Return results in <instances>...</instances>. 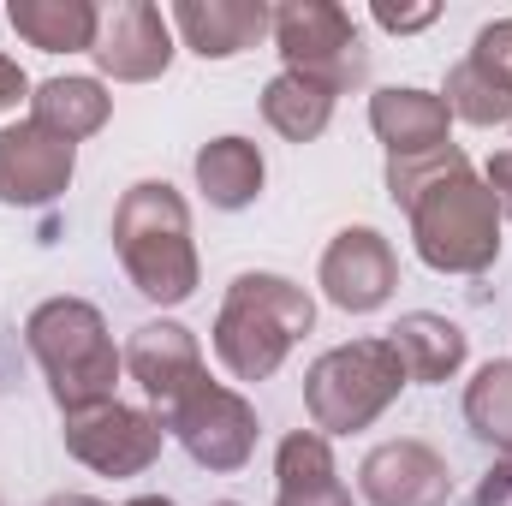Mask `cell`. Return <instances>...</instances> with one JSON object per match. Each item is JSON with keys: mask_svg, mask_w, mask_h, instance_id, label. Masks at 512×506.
Here are the masks:
<instances>
[{"mask_svg": "<svg viewBox=\"0 0 512 506\" xmlns=\"http://www.w3.org/2000/svg\"><path fill=\"white\" fill-rule=\"evenodd\" d=\"M173 24L185 30V42L203 60H233V54L251 48L274 18H268V6H251V0H209V6L185 0V6H173Z\"/></svg>", "mask_w": 512, "mask_h": 506, "instance_id": "5bb4252c", "label": "cell"}, {"mask_svg": "<svg viewBox=\"0 0 512 506\" xmlns=\"http://www.w3.org/2000/svg\"><path fill=\"white\" fill-rule=\"evenodd\" d=\"M471 60H477L483 72H495V78L512 90V18L489 24V30H477V42H471Z\"/></svg>", "mask_w": 512, "mask_h": 506, "instance_id": "cb8c5ba5", "label": "cell"}, {"mask_svg": "<svg viewBox=\"0 0 512 506\" xmlns=\"http://www.w3.org/2000/svg\"><path fill=\"white\" fill-rule=\"evenodd\" d=\"M126 370L143 381V393H149L161 411H173V405L203 381V352H197V340H191L179 322H149V328L131 334Z\"/></svg>", "mask_w": 512, "mask_h": 506, "instance_id": "4fadbf2b", "label": "cell"}, {"mask_svg": "<svg viewBox=\"0 0 512 506\" xmlns=\"http://www.w3.org/2000/svg\"><path fill=\"white\" fill-rule=\"evenodd\" d=\"M24 90H30V78L0 54V108H18V102H24Z\"/></svg>", "mask_w": 512, "mask_h": 506, "instance_id": "4316f807", "label": "cell"}, {"mask_svg": "<svg viewBox=\"0 0 512 506\" xmlns=\"http://www.w3.org/2000/svg\"><path fill=\"white\" fill-rule=\"evenodd\" d=\"M197 185L209 191L215 209H245L256 191H262V155L245 137H215L203 155H197Z\"/></svg>", "mask_w": 512, "mask_h": 506, "instance_id": "ffe728a7", "label": "cell"}, {"mask_svg": "<svg viewBox=\"0 0 512 506\" xmlns=\"http://www.w3.org/2000/svg\"><path fill=\"white\" fill-rule=\"evenodd\" d=\"M215 506H239V501H215Z\"/></svg>", "mask_w": 512, "mask_h": 506, "instance_id": "4dcf8cb0", "label": "cell"}, {"mask_svg": "<svg viewBox=\"0 0 512 506\" xmlns=\"http://www.w3.org/2000/svg\"><path fill=\"white\" fill-rule=\"evenodd\" d=\"M90 54L102 60V72H114V78H126V84H143V78L167 72L173 42H167V18H161V6L120 0L114 12H102V24H96V48H90Z\"/></svg>", "mask_w": 512, "mask_h": 506, "instance_id": "30bf717a", "label": "cell"}, {"mask_svg": "<svg viewBox=\"0 0 512 506\" xmlns=\"http://www.w3.org/2000/svg\"><path fill=\"white\" fill-rule=\"evenodd\" d=\"M274 471H280V501L274 506H352V489H346L340 471H334L328 435H316V429L286 435Z\"/></svg>", "mask_w": 512, "mask_h": 506, "instance_id": "9a60e30c", "label": "cell"}, {"mask_svg": "<svg viewBox=\"0 0 512 506\" xmlns=\"http://www.w3.org/2000/svg\"><path fill=\"white\" fill-rule=\"evenodd\" d=\"M108 96H102V84H90V78H48L36 96H30V120L36 126H48L54 137H66V143H78V137H90V131L108 126Z\"/></svg>", "mask_w": 512, "mask_h": 506, "instance_id": "d6986e66", "label": "cell"}, {"mask_svg": "<svg viewBox=\"0 0 512 506\" xmlns=\"http://www.w3.org/2000/svg\"><path fill=\"white\" fill-rule=\"evenodd\" d=\"M322 286L352 316L382 310L387 292H393V251H387V239L376 227H346L328 245V256H322Z\"/></svg>", "mask_w": 512, "mask_h": 506, "instance_id": "8fae6325", "label": "cell"}, {"mask_svg": "<svg viewBox=\"0 0 512 506\" xmlns=\"http://www.w3.org/2000/svg\"><path fill=\"white\" fill-rule=\"evenodd\" d=\"M310 322H316V304L292 280L239 274L215 322V358L239 381H268L280 370V358L292 352V340L310 334Z\"/></svg>", "mask_w": 512, "mask_h": 506, "instance_id": "7a4b0ae2", "label": "cell"}, {"mask_svg": "<svg viewBox=\"0 0 512 506\" xmlns=\"http://www.w3.org/2000/svg\"><path fill=\"white\" fill-rule=\"evenodd\" d=\"M66 447L84 465H96L102 477H137L161 453V417L108 399V405H90V411L66 417Z\"/></svg>", "mask_w": 512, "mask_h": 506, "instance_id": "ba28073f", "label": "cell"}, {"mask_svg": "<svg viewBox=\"0 0 512 506\" xmlns=\"http://www.w3.org/2000/svg\"><path fill=\"white\" fill-rule=\"evenodd\" d=\"M167 429L185 441V453L209 471H239L256 447V411L233 393V387H215L203 376L173 411H167Z\"/></svg>", "mask_w": 512, "mask_h": 506, "instance_id": "52a82bcc", "label": "cell"}, {"mask_svg": "<svg viewBox=\"0 0 512 506\" xmlns=\"http://www.w3.org/2000/svg\"><path fill=\"white\" fill-rule=\"evenodd\" d=\"M447 459L423 441H387L364 459V495L376 506H447Z\"/></svg>", "mask_w": 512, "mask_h": 506, "instance_id": "7c38bea8", "label": "cell"}, {"mask_svg": "<svg viewBox=\"0 0 512 506\" xmlns=\"http://www.w3.org/2000/svg\"><path fill=\"white\" fill-rule=\"evenodd\" d=\"M262 114H268V126L280 131V137L310 143V137H322L328 120H334V90H322V84H310L298 72H280L262 90Z\"/></svg>", "mask_w": 512, "mask_h": 506, "instance_id": "44dd1931", "label": "cell"}, {"mask_svg": "<svg viewBox=\"0 0 512 506\" xmlns=\"http://www.w3.org/2000/svg\"><path fill=\"white\" fill-rule=\"evenodd\" d=\"M24 340H30L36 364L48 370L54 405H60L66 417L114 399L120 352H114L108 322H102L96 304H84V298H48V304L24 322Z\"/></svg>", "mask_w": 512, "mask_h": 506, "instance_id": "6da1fadb", "label": "cell"}, {"mask_svg": "<svg viewBox=\"0 0 512 506\" xmlns=\"http://www.w3.org/2000/svg\"><path fill=\"white\" fill-rule=\"evenodd\" d=\"M370 126L382 131V143L399 155H429L447 149V102L429 90H382L370 102Z\"/></svg>", "mask_w": 512, "mask_h": 506, "instance_id": "2e32d148", "label": "cell"}, {"mask_svg": "<svg viewBox=\"0 0 512 506\" xmlns=\"http://www.w3.org/2000/svg\"><path fill=\"white\" fill-rule=\"evenodd\" d=\"M465 417H471V429H477L483 441H495V447L512 453V364H489L483 376L471 381Z\"/></svg>", "mask_w": 512, "mask_h": 506, "instance_id": "603a6c76", "label": "cell"}, {"mask_svg": "<svg viewBox=\"0 0 512 506\" xmlns=\"http://www.w3.org/2000/svg\"><path fill=\"white\" fill-rule=\"evenodd\" d=\"M411 239L417 256L429 268H447V274H477L501 256V209H495V191L471 179V167L435 179L417 203H411Z\"/></svg>", "mask_w": 512, "mask_h": 506, "instance_id": "277c9868", "label": "cell"}, {"mask_svg": "<svg viewBox=\"0 0 512 506\" xmlns=\"http://www.w3.org/2000/svg\"><path fill=\"white\" fill-rule=\"evenodd\" d=\"M489 191H495V209L512 215V149H501V155L489 161Z\"/></svg>", "mask_w": 512, "mask_h": 506, "instance_id": "484cf974", "label": "cell"}, {"mask_svg": "<svg viewBox=\"0 0 512 506\" xmlns=\"http://www.w3.org/2000/svg\"><path fill=\"white\" fill-rule=\"evenodd\" d=\"M114 245L126 256V274L143 298L155 304H185L197 286V251H191V215L173 185H131L120 215H114Z\"/></svg>", "mask_w": 512, "mask_h": 506, "instance_id": "3957f363", "label": "cell"}, {"mask_svg": "<svg viewBox=\"0 0 512 506\" xmlns=\"http://www.w3.org/2000/svg\"><path fill=\"white\" fill-rule=\"evenodd\" d=\"M477 506H512V459H501V465L483 477V489H477Z\"/></svg>", "mask_w": 512, "mask_h": 506, "instance_id": "d4e9b609", "label": "cell"}, {"mask_svg": "<svg viewBox=\"0 0 512 506\" xmlns=\"http://www.w3.org/2000/svg\"><path fill=\"white\" fill-rule=\"evenodd\" d=\"M48 506H102V501H84V495H60V501H48Z\"/></svg>", "mask_w": 512, "mask_h": 506, "instance_id": "f1b7e54d", "label": "cell"}, {"mask_svg": "<svg viewBox=\"0 0 512 506\" xmlns=\"http://www.w3.org/2000/svg\"><path fill=\"white\" fill-rule=\"evenodd\" d=\"M376 24H387V30H399V36H405V30H423V24H435V6H417V12H376Z\"/></svg>", "mask_w": 512, "mask_h": 506, "instance_id": "83f0119b", "label": "cell"}, {"mask_svg": "<svg viewBox=\"0 0 512 506\" xmlns=\"http://www.w3.org/2000/svg\"><path fill=\"white\" fill-rule=\"evenodd\" d=\"M131 506H173L167 495H143V501H131Z\"/></svg>", "mask_w": 512, "mask_h": 506, "instance_id": "f546056e", "label": "cell"}, {"mask_svg": "<svg viewBox=\"0 0 512 506\" xmlns=\"http://www.w3.org/2000/svg\"><path fill=\"white\" fill-rule=\"evenodd\" d=\"M12 30L42 48V54H72V48H96V24L102 12L84 6V0H12L6 6Z\"/></svg>", "mask_w": 512, "mask_h": 506, "instance_id": "ac0fdd59", "label": "cell"}, {"mask_svg": "<svg viewBox=\"0 0 512 506\" xmlns=\"http://www.w3.org/2000/svg\"><path fill=\"white\" fill-rule=\"evenodd\" d=\"M66 185H72V143L66 137H54L36 120L0 131V203H48Z\"/></svg>", "mask_w": 512, "mask_h": 506, "instance_id": "9c48e42d", "label": "cell"}, {"mask_svg": "<svg viewBox=\"0 0 512 506\" xmlns=\"http://www.w3.org/2000/svg\"><path fill=\"white\" fill-rule=\"evenodd\" d=\"M387 346L399 352L405 381H447V376H459V364H465V334L447 316H429V310L399 316V328L387 334Z\"/></svg>", "mask_w": 512, "mask_h": 506, "instance_id": "e0dca14e", "label": "cell"}, {"mask_svg": "<svg viewBox=\"0 0 512 506\" xmlns=\"http://www.w3.org/2000/svg\"><path fill=\"white\" fill-rule=\"evenodd\" d=\"M447 114H459V120H471V126H507L512 120V90L495 72H483L477 60H459L453 78H447Z\"/></svg>", "mask_w": 512, "mask_h": 506, "instance_id": "7402d4cb", "label": "cell"}, {"mask_svg": "<svg viewBox=\"0 0 512 506\" xmlns=\"http://www.w3.org/2000/svg\"><path fill=\"white\" fill-rule=\"evenodd\" d=\"M274 42L286 54V72L322 84V90H352L364 84L370 72V54L358 42V24L346 6H328V0H298V6H280L274 12Z\"/></svg>", "mask_w": 512, "mask_h": 506, "instance_id": "8992f818", "label": "cell"}, {"mask_svg": "<svg viewBox=\"0 0 512 506\" xmlns=\"http://www.w3.org/2000/svg\"><path fill=\"white\" fill-rule=\"evenodd\" d=\"M399 387H405L399 352L387 340H358V346L316 358V370L304 376V405L316 417V435H346L382 417Z\"/></svg>", "mask_w": 512, "mask_h": 506, "instance_id": "5b68a950", "label": "cell"}]
</instances>
